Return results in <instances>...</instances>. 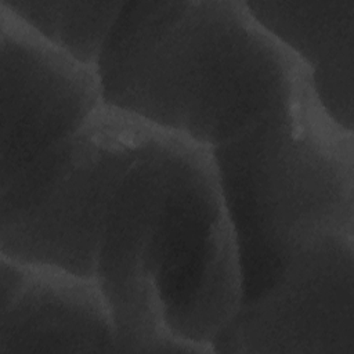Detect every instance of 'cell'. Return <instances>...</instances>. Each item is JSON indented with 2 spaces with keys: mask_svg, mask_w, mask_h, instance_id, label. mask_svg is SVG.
Instances as JSON below:
<instances>
[{
  "mask_svg": "<svg viewBox=\"0 0 354 354\" xmlns=\"http://www.w3.org/2000/svg\"><path fill=\"white\" fill-rule=\"evenodd\" d=\"M0 354L116 353L94 278L0 257Z\"/></svg>",
  "mask_w": 354,
  "mask_h": 354,
  "instance_id": "cell-7",
  "label": "cell"
},
{
  "mask_svg": "<svg viewBox=\"0 0 354 354\" xmlns=\"http://www.w3.org/2000/svg\"><path fill=\"white\" fill-rule=\"evenodd\" d=\"M94 281L116 353H213L242 282L210 149L155 130L115 192Z\"/></svg>",
  "mask_w": 354,
  "mask_h": 354,
  "instance_id": "cell-1",
  "label": "cell"
},
{
  "mask_svg": "<svg viewBox=\"0 0 354 354\" xmlns=\"http://www.w3.org/2000/svg\"><path fill=\"white\" fill-rule=\"evenodd\" d=\"M246 6L306 68L325 113L354 131V0H250Z\"/></svg>",
  "mask_w": 354,
  "mask_h": 354,
  "instance_id": "cell-8",
  "label": "cell"
},
{
  "mask_svg": "<svg viewBox=\"0 0 354 354\" xmlns=\"http://www.w3.org/2000/svg\"><path fill=\"white\" fill-rule=\"evenodd\" d=\"M210 155L236 245L241 303L267 292L317 238L354 234V131L325 113L310 80Z\"/></svg>",
  "mask_w": 354,
  "mask_h": 354,
  "instance_id": "cell-3",
  "label": "cell"
},
{
  "mask_svg": "<svg viewBox=\"0 0 354 354\" xmlns=\"http://www.w3.org/2000/svg\"><path fill=\"white\" fill-rule=\"evenodd\" d=\"M123 3L0 0V6L40 37L93 68Z\"/></svg>",
  "mask_w": 354,
  "mask_h": 354,
  "instance_id": "cell-9",
  "label": "cell"
},
{
  "mask_svg": "<svg viewBox=\"0 0 354 354\" xmlns=\"http://www.w3.org/2000/svg\"><path fill=\"white\" fill-rule=\"evenodd\" d=\"M213 353L354 354V234H326L299 250L281 278L241 303Z\"/></svg>",
  "mask_w": 354,
  "mask_h": 354,
  "instance_id": "cell-5",
  "label": "cell"
},
{
  "mask_svg": "<svg viewBox=\"0 0 354 354\" xmlns=\"http://www.w3.org/2000/svg\"><path fill=\"white\" fill-rule=\"evenodd\" d=\"M95 72L105 106L207 149L310 80L242 0L124 1Z\"/></svg>",
  "mask_w": 354,
  "mask_h": 354,
  "instance_id": "cell-2",
  "label": "cell"
},
{
  "mask_svg": "<svg viewBox=\"0 0 354 354\" xmlns=\"http://www.w3.org/2000/svg\"><path fill=\"white\" fill-rule=\"evenodd\" d=\"M155 130L102 105L0 185V257L94 278L115 192Z\"/></svg>",
  "mask_w": 354,
  "mask_h": 354,
  "instance_id": "cell-4",
  "label": "cell"
},
{
  "mask_svg": "<svg viewBox=\"0 0 354 354\" xmlns=\"http://www.w3.org/2000/svg\"><path fill=\"white\" fill-rule=\"evenodd\" d=\"M102 105L95 68L0 6V185L77 133Z\"/></svg>",
  "mask_w": 354,
  "mask_h": 354,
  "instance_id": "cell-6",
  "label": "cell"
}]
</instances>
